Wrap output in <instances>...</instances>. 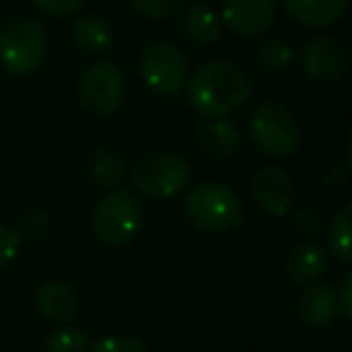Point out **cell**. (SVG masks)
I'll return each mask as SVG.
<instances>
[{
    "mask_svg": "<svg viewBox=\"0 0 352 352\" xmlns=\"http://www.w3.org/2000/svg\"><path fill=\"white\" fill-rule=\"evenodd\" d=\"M251 75L232 60H208L188 80V104L203 118H227L251 97Z\"/></svg>",
    "mask_w": 352,
    "mask_h": 352,
    "instance_id": "obj_1",
    "label": "cell"
},
{
    "mask_svg": "<svg viewBox=\"0 0 352 352\" xmlns=\"http://www.w3.org/2000/svg\"><path fill=\"white\" fill-rule=\"evenodd\" d=\"M184 215L198 232L206 234H222L236 230L244 222L241 198L234 188L217 182L193 186L184 198Z\"/></svg>",
    "mask_w": 352,
    "mask_h": 352,
    "instance_id": "obj_2",
    "label": "cell"
},
{
    "mask_svg": "<svg viewBox=\"0 0 352 352\" xmlns=\"http://www.w3.org/2000/svg\"><path fill=\"white\" fill-rule=\"evenodd\" d=\"M49 36L34 17H10L0 27V65L15 78L34 75L46 63Z\"/></svg>",
    "mask_w": 352,
    "mask_h": 352,
    "instance_id": "obj_3",
    "label": "cell"
},
{
    "mask_svg": "<svg viewBox=\"0 0 352 352\" xmlns=\"http://www.w3.org/2000/svg\"><path fill=\"white\" fill-rule=\"evenodd\" d=\"M251 138L258 152L270 160H287L299 150V123L285 104L275 99L256 104L251 113Z\"/></svg>",
    "mask_w": 352,
    "mask_h": 352,
    "instance_id": "obj_4",
    "label": "cell"
},
{
    "mask_svg": "<svg viewBox=\"0 0 352 352\" xmlns=\"http://www.w3.org/2000/svg\"><path fill=\"white\" fill-rule=\"evenodd\" d=\"M145 208L140 198L128 191H109L97 203L92 215L94 236L104 246H126L140 234Z\"/></svg>",
    "mask_w": 352,
    "mask_h": 352,
    "instance_id": "obj_5",
    "label": "cell"
},
{
    "mask_svg": "<svg viewBox=\"0 0 352 352\" xmlns=\"http://www.w3.org/2000/svg\"><path fill=\"white\" fill-rule=\"evenodd\" d=\"M191 182V166L182 155L169 150H155L142 155L133 166V186L140 196L152 201H166Z\"/></svg>",
    "mask_w": 352,
    "mask_h": 352,
    "instance_id": "obj_6",
    "label": "cell"
},
{
    "mask_svg": "<svg viewBox=\"0 0 352 352\" xmlns=\"http://www.w3.org/2000/svg\"><path fill=\"white\" fill-rule=\"evenodd\" d=\"M140 75L147 89L160 97L176 94L188 78V60L182 46L171 39H152L140 54Z\"/></svg>",
    "mask_w": 352,
    "mask_h": 352,
    "instance_id": "obj_7",
    "label": "cell"
},
{
    "mask_svg": "<svg viewBox=\"0 0 352 352\" xmlns=\"http://www.w3.org/2000/svg\"><path fill=\"white\" fill-rule=\"evenodd\" d=\"M78 99L87 113L109 118L121 109L126 99V78L123 70L111 60H94L82 70L78 82Z\"/></svg>",
    "mask_w": 352,
    "mask_h": 352,
    "instance_id": "obj_8",
    "label": "cell"
},
{
    "mask_svg": "<svg viewBox=\"0 0 352 352\" xmlns=\"http://www.w3.org/2000/svg\"><path fill=\"white\" fill-rule=\"evenodd\" d=\"M299 60L304 75L314 82H336L350 68V54L345 44L331 34L309 39L299 54Z\"/></svg>",
    "mask_w": 352,
    "mask_h": 352,
    "instance_id": "obj_9",
    "label": "cell"
},
{
    "mask_svg": "<svg viewBox=\"0 0 352 352\" xmlns=\"http://www.w3.org/2000/svg\"><path fill=\"white\" fill-rule=\"evenodd\" d=\"M251 196L258 210L270 217L289 215L294 208V182L283 166H263L251 179Z\"/></svg>",
    "mask_w": 352,
    "mask_h": 352,
    "instance_id": "obj_10",
    "label": "cell"
},
{
    "mask_svg": "<svg viewBox=\"0 0 352 352\" xmlns=\"http://www.w3.org/2000/svg\"><path fill=\"white\" fill-rule=\"evenodd\" d=\"M222 20L236 36H263L273 27L275 0H225Z\"/></svg>",
    "mask_w": 352,
    "mask_h": 352,
    "instance_id": "obj_11",
    "label": "cell"
},
{
    "mask_svg": "<svg viewBox=\"0 0 352 352\" xmlns=\"http://www.w3.org/2000/svg\"><path fill=\"white\" fill-rule=\"evenodd\" d=\"M331 268V256L323 246L314 244V241H304V244L294 246L285 258V270L287 278L297 285H314L323 278Z\"/></svg>",
    "mask_w": 352,
    "mask_h": 352,
    "instance_id": "obj_12",
    "label": "cell"
},
{
    "mask_svg": "<svg viewBox=\"0 0 352 352\" xmlns=\"http://www.w3.org/2000/svg\"><path fill=\"white\" fill-rule=\"evenodd\" d=\"M336 289L328 285H307L297 299V316L307 328H326L338 318Z\"/></svg>",
    "mask_w": 352,
    "mask_h": 352,
    "instance_id": "obj_13",
    "label": "cell"
},
{
    "mask_svg": "<svg viewBox=\"0 0 352 352\" xmlns=\"http://www.w3.org/2000/svg\"><path fill=\"white\" fill-rule=\"evenodd\" d=\"M176 32L193 46H212L220 39V17L203 3H193L179 12Z\"/></svg>",
    "mask_w": 352,
    "mask_h": 352,
    "instance_id": "obj_14",
    "label": "cell"
},
{
    "mask_svg": "<svg viewBox=\"0 0 352 352\" xmlns=\"http://www.w3.org/2000/svg\"><path fill=\"white\" fill-rule=\"evenodd\" d=\"M196 140L208 155L212 157H232L241 150L239 128L227 118H203L196 126Z\"/></svg>",
    "mask_w": 352,
    "mask_h": 352,
    "instance_id": "obj_15",
    "label": "cell"
},
{
    "mask_svg": "<svg viewBox=\"0 0 352 352\" xmlns=\"http://www.w3.org/2000/svg\"><path fill=\"white\" fill-rule=\"evenodd\" d=\"M285 10L304 27L336 25L347 8V0H283Z\"/></svg>",
    "mask_w": 352,
    "mask_h": 352,
    "instance_id": "obj_16",
    "label": "cell"
},
{
    "mask_svg": "<svg viewBox=\"0 0 352 352\" xmlns=\"http://www.w3.org/2000/svg\"><path fill=\"white\" fill-rule=\"evenodd\" d=\"M73 46L85 56H102L113 46V32L99 15H82L75 20L70 32Z\"/></svg>",
    "mask_w": 352,
    "mask_h": 352,
    "instance_id": "obj_17",
    "label": "cell"
},
{
    "mask_svg": "<svg viewBox=\"0 0 352 352\" xmlns=\"http://www.w3.org/2000/svg\"><path fill=\"white\" fill-rule=\"evenodd\" d=\"M36 309L54 323H68L78 314V294L65 283H46L36 289Z\"/></svg>",
    "mask_w": 352,
    "mask_h": 352,
    "instance_id": "obj_18",
    "label": "cell"
},
{
    "mask_svg": "<svg viewBox=\"0 0 352 352\" xmlns=\"http://www.w3.org/2000/svg\"><path fill=\"white\" fill-rule=\"evenodd\" d=\"M87 174L99 188L116 191L126 176V160L116 150H94L87 160Z\"/></svg>",
    "mask_w": 352,
    "mask_h": 352,
    "instance_id": "obj_19",
    "label": "cell"
},
{
    "mask_svg": "<svg viewBox=\"0 0 352 352\" xmlns=\"http://www.w3.org/2000/svg\"><path fill=\"white\" fill-rule=\"evenodd\" d=\"M256 60L270 75H283L294 60V51L283 36H263L256 46Z\"/></svg>",
    "mask_w": 352,
    "mask_h": 352,
    "instance_id": "obj_20",
    "label": "cell"
},
{
    "mask_svg": "<svg viewBox=\"0 0 352 352\" xmlns=\"http://www.w3.org/2000/svg\"><path fill=\"white\" fill-rule=\"evenodd\" d=\"M352 203H345L336 217H333L331 227H328V256H333L340 263H350L352 261Z\"/></svg>",
    "mask_w": 352,
    "mask_h": 352,
    "instance_id": "obj_21",
    "label": "cell"
},
{
    "mask_svg": "<svg viewBox=\"0 0 352 352\" xmlns=\"http://www.w3.org/2000/svg\"><path fill=\"white\" fill-rule=\"evenodd\" d=\"M51 230H54V215H51V210H46V208H30L22 215L17 234L27 236V239H44V236H49Z\"/></svg>",
    "mask_w": 352,
    "mask_h": 352,
    "instance_id": "obj_22",
    "label": "cell"
},
{
    "mask_svg": "<svg viewBox=\"0 0 352 352\" xmlns=\"http://www.w3.org/2000/svg\"><path fill=\"white\" fill-rule=\"evenodd\" d=\"M89 338L80 328H60L46 340V352H87Z\"/></svg>",
    "mask_w": 352,
    "mask_h": 352,
    "instance_id": "obj_23",
    "label": "cell"
},
{
    "mask_svg": "<svg viewBox=\"0 0 352 352\" xmlns=\"http://www.w3.org/2000/svg\"><path fill=\"white\" fill-rule=\"evenodd\" d=\"M140 15L150 20H166V17L179 15L184 0H128Z\"/></svg>",
    "mask_w": 352,
    "mask_h": 352,
    "instance_id": "obj_24",
    "label": "cell"
},
{
    "mask_svg": "<svg viewBox=\"0 0 352 352\" xmlns=\"http://www.w3.org/2000/svg\"><path fill=\"white\" fill-rule=\"evenodd\" d=\"M87 352H147V347L133 336H118V333H111V336L99 338L94 345H89Z\"/></svg>",
    "mask_w": 352,
    "mask_h": 352,
    "instance_id": "obj_25",
    "label": "cell"
},
{
    "mask_svg": "<svg viewBox=\"0 0 352 352\" xmlns=\"http://www.w3.org/2000/svg\"><path fill=\"white\" fill-rule=\"evenodd\" d=\"M292 227L304 236H316L323 230V220L314 208H297L292 212Z\"/></svg>",
    "mask_w": 352,
    "mask_h": 352,
    "instance_id": "obj_26",
    "label": "cell"
},
{
    "mask_svg": "<svg viewBox=\"0 0 352 352\" xmlns=\"http://www.w3.org/2000/svg\"><path fill=\"white\" fill-rule=\"evenodd\" d=\"M20 246H22V236L17 234V230L0 222V268H6V265H10L17 258Z\"/></svg>",
    "mask_w": 352,
    "mask_h": 352,
    "instance_id": "obj_27",
    "label": "cell"
},
{
    "mask_svg": "<svg viewBox=\"0 0 352 352\" xmlns=\"http://www.w3.org/2000/svg\"><path fill=\"white\" fill-rule=\"evenodd\" d=\"M32 3L49 17H70L85 6V0H32Z\"/></svg>",
    "mask_w": 352,
    "mask_h": 352,
    "instance_id": "obj_28",
    "label": "cell"
},
{
    "mask_svg": "<svg viewBox=\"0 0 352 352\" xmlns=\"http://www.w3.org/2000/svg\"><path fill=\"white\" fill-rule=\"evenodd\" d=\"M347 169L345 166H331V169L323 171L321 176V186L326 193H342L347 188Z\"/></svg>",
    "mask_w": 352,
    "mask_h": 352,
    "instance_id": "obj_29",
    "label": "cell"
},
{
    "mask_svg": "<svg viewBox=\"0 0 352 352\" xmlns=\"http://www.w3.org/2000/svg\"><path fill=\"white\" fill-rule=\"evenodd\" d=\"M336 299H338V311L345 318H352V273L347 270L340 278V285L336 289Z\"/></svg>",
    "mask_w": 352,
    "mask_h": 352,
    "instance_id": "obj_30",
    "label": "cell"
}]
</instances>
